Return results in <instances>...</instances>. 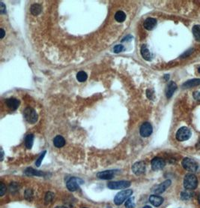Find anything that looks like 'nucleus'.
I'll list each match as a JSON object with an SVG mask.
<instances>
[{"label":"nucleus","mask_w":200,"mask_h":208,"mask_svg":"<svg viewBox=\"0 0 200 208\" xmlns=\"http://www.w3.org/2000/svg\"><path fill=\"white\" fill-rule=\"evenodd\" d=\"M198 180L193 174H188L185 176L184 186L188 190H193L197 187Z\"/></svg>","instance_id":"f257e3e1"},{"label":"nucleus","mask_w":200,"mask_h":208,"mask_svg":"<svg viewBox=\"0 0 200 208\" xmlns=\"http://www.w3.org/2000/svg\"><path fill=\"white\" fill-rule=\"evenodd\" d=\"M84 183V181L80 178L77 177H71L70 179L67 181L66 185L67 188L71 192H74V191L78 190L80 189V185H82Z\"/></svg>","instance_id":"f03ea898"},{"label":"nucleus","mask_w":200,"mask_h":208,"mask_svg":"<svg viewBox=\"0 0 200 208\" xmlns=\"http://www.w3.org/2000/svg\"><path fill=\"white\" fill-rule=\"evenodd\" d=\"M24 117L29 123L34 124L38 121V114L36 111L32 108H27L23 111Z\"/></svg>","instance_id":"7ed1b4c3"},{"label":"nucleus","mask_w":200,"mask_h":208,"mask_svg":"<svg viewBox=\"0 0 200 208\" xmlns=\"http://www.w3.org/2000/svg\"><path fill=\"white\" fill-rule=\"evenodd\" d=\"M133 191L131 189H127V190H123L121 192H119L114 198V203L116 205H120L127 198H128L130 195H132Z\"/></svg>","instance_id":"20e7f679"},{"label":"nucleus","mask_w":200,"mask_h":208,"mask_svg":"<svg viewBox=\"0 0 200 208\" xmlns=\"http://www.w3.org/2000/svg\"><path fill=\"white\" fill-rule=\"evenodd\" d=\"M191 137V131L188 127H181L176 133V139L179 141H184Z\"/></svg>","instance_id":"39448f33"},{"label":"nucleus","mask_w":200,"mask_h":208,"mask_svg":"<svg viewBox=\"0 0 200 208\" xmlns=\"http://www.w3.org/2000/svg\"><path fill=\"white\" fill-rule=\"evenodd\" d=\"M182 166L185 170L190 172H195L198 169V164L190 158H184L182 161Z\"/></svg>","instance_id":"423d86ee"},{"label":"nucleus","mask_w":200,"mask_h":208,"mask_svg":"<svg viewBox=\"0 0 200 208\" xmlns=\"http://www.w3.org/2000/svg\"><path fill=\"white\" fill-rule=\"evenodd\" d=\"M130 185V182L126 180L110 182L107 184V187L110 189H124L128 188Z\"/></svg>","instance_id":"0eeeda50"},{"label":"nucleus","mask_w":200,"mask_h":208,"mask_svg":"<svg viewBox=\"0 0 200 208\" xmlns=\"http://www.w3.org/2000/svg\"><path fill=\"white\" fill-rule=\"evenodd\" d=\"M152 132V125L149 123H144L143 124L141 125V127H140V134H141V136L143 137V138H147V137L150 136Z\"/></svg>","instance_id":"6e6552de"},{"label":"nucleus","mask_w":200,"mask_h":208,"mask_svg":"<svg viewBox=\"0 0 200 208\" xmlns=\"http://www.w3.org/2000/svg\"><path fill=\"white\" fill-rule=\"evenodd\" d=\"M151 168L154 170H161L164 168L165 166L166 163L165 161L161 158H159V157H156V158H154L151 160Z\"/></svg>","instance_id":"1a4fd4ad"},{"label":"nucleus","mask_w":200,"mask_h":208,"mask_svg":"<svg viewBox=\"0 0 200 208\" xmlns=\"http://www.w3.org/2000/svg\"><path fill=\"white\" fill-rule=\"evenodd\" d=\"M119 171L118 170H105V171H101L99 172L97 174V177L99 179L102 180H111L114 177V176L115 175V174Z\"/></svg>","instance_id":"9d476101"},{"label":"nucleus","mask_w":200,"mask_h":208,"mask_svg":"<svg viewBox=\"0 0 200 208\" xmlns=\"http://www.w3.org/2000/svg\"><path fill=\"white\" fill-rule=\"evenodd\" d=\"M132 170L134 174L139 176L145 173V164L143 162H136L132 166Z\"/></svg>","instance_id":"9b49d317"},{"label":"nucleus","mask_w":200,"mask_h":208,"mask_svg":"<svg viewBox=\"0 0 200 208\" xmlns=\"http://www.w3.org/2000/svg\"><path fill=\"white\" fill-rule=\"evenodd\" d=\"M170 185H171V180H167L163 182L160 184L156 185V186L153 189V192H154L155 194H162L163 192H165L166 189H167L168 187L170 186Z\"/></svg>","instance_id":"f8f14e48"},{"label":"nucleus","mask_w":200,"mask_h":208,"mask_svg":"<svg viewBox=\"0 0 200 208\" xmlns=\"http://www.w3.org/2000/svg\"><path fill=\"white\" fill-rule=\"evenodd\" d=\"M5 103H6L7 106L12 110H17L20 105V101L18 100V99L14 98L8 99L6 101H5Z\"/></svg>","instance_id":"ddd939ff"},{"label":"nucleus","mask_w":200,"mask_h":208,"mask_svg":"<svg viewBox=\"0 0 200 208\" xmlns=\"http://www.w3.org/2000/svg\"><path fill=\"white\" fill-rule=\"evenodd\" d=\"M177 89V85L174 81H170L168 84L167 88L166 90V95L167 99H170L175 93V91Z\"/></svg>","instance_id":"4468645a"},{"label":"nucleus","mask_w":200,"mask_h":208,"mask_svg":"<svg viewBox=\"0 0 200 208\" xmlns=\"http://www.w3.org/2000/svg\"><path fill=\"white\" fill-rule=\"evenodd\" d=\"M157 26V20L152 18H149L144 21V27L147 30H152Z\"/></svg>","instance_id":"2eb2a0df"},{"label":"nucleus","mask_w":200,"mask_h":208,"mask_svg":"<svg viewBox=\"0 0 200 208\" xmlns=\"http://www.w3.org/2000/svg\"><path fill=\"white\" fill-rule=\"evenodd\" d=\"M140 52H141L142 57L146 61H151V59H152V54L149 51V48H147V46L145 45V44H143V45L142 46Z\"/></svg>","instance_id":"dca6fc26"},{"label":"nucleus","mask_w":200,"mask_h":208,"mask_svg":"<svg viewBox=\"0 0 200 208\" xmlns=\"http://www.w3.org/2000/svg\"><path fill=\"white\" fill-rule=\"evenodd\" d=\"M149 201H150V203L152 204V205H154V207H159V206L161 205L163 202V198L162 197L153 195H151L149 197Z\"/></svg>","instance_id":"f3484780"},{"label":"nucleus","mask_w":200,"mask_h":208,"mask_svg":"<svg viewBox=\"0 0 200 208\" xmlns=\"http://www.w3.org/2000/svg\"><path fill=\"white\" fill-rule=\"evenodd\" d=\"M199 84H200V79L196 78V79L189 80L188 81L185 82V83L182 85V87L184 88V89H189V88L196 87V86L199 85Z\"/></svg>","instance_id":"a211bd4d"},{"label":"nucleus","mask_w":200,"mask_h":208,"mask_svg":"<svg viewBox=\"0 0 200 208\" xmlns=\"http://www.w3.org/2000/svg\"><path fill=\"white\" fill-rule=\"evenodd\" d=\"M53 144L54 146L57 148H61L64 147L65 144V138L61 135L56 136L55 138L53 139Z\"/></svg>","instance_id":"6ab92c4d"},{"label":"nucleus","mask_w":200,"mask_h":208,"mask_svg":"<svg viewBox=\"0 0 200 208\" xmlns=\"http://www.w3.org/2000/svg\"><path fill=\"white\" fill-rule=\"evenodd\" d=\"M41 11H42V6L40 4H37V3L33 4L30 8V12L34 16H38V14H41Z\"/></svg>","instance_id":"aec40b11"},{"label":"nucleus","mask_w":200,"mask_h":208,"mask_svg":"<svg viewBox=\"0 0 200 208\" xmlns=\"http://www.w3.org/2000/svg\"><path fill=\"white\" fill-rule=\"evenodd\" d=\"M25 174L28 176H45V174L42 171H38L32 168H29L25 170Z\"/></svg>","instance_id":"412c9836"},{"label":"nucleus","mask_w":200,"mask_h":208,"mask_svg":"<svg viewBox=\"0 0 200 208\" xmlns=\"http://www.w3.org/2000/svg\"><path fill=\"white\" fill-rule=\"evenodd\" d=\"M33 142H34V135L32 134H27L25 138V144L27 149H31L32 147Z\"/></svg>","instance_id":"4be33fe9"},{"label":"nucleus","mask_w":200,"mask_h":208,"mask_svg":"<svg viewBox=\"0 0 200 208\" xmlns=\"http://www.w3.org/2000/svg\"><path fill=\"white\" fill-rule=\"evenodd\" d=\"M115 19L117 22L122 23V22H124L125 19H126V14H125V13L123 12L122 11H119V12L115 13Z\"/></svg>","instance_id":"5701e85b"},{"label":"nucleus","mask_w":200,"mask_h":208,"mask_svg":"<svg viewBox=\"0 0 200 208\" xmlns=\"http://www.w3.org/2000/svg\"><path fill=\"white\" fill-rule=\"evenodd\" d=\"M193 34L195 37L196 40L200 42V25H195L193 27Z\"/></svg>","instance_id":"b1692460"},{"label":"nucleus","mask_w":200,"mask_h":208,"mask_svg":"<svg viewBox=\"0 0 200 208\" xmlns=\"http://www.w3.org/2000/svg\"><path fill=\"white\" fill-rule=\"evenodd\" d=\"M193 196V193L190 192V190H187L181 193V198L182 200H189Z\"/></svg>","instance_id":"393cba45"},{"label":"nucleus","mask_w":200,"mask_h":208,"mask_svg":"<svg viewBox=\"0 0 200 208\" xmlns=\"http://www.w3.org/2000/svg\"><path fill=\"white\" fill-rule=\"evenodd\" d=\"M87 78H88L87 74L85 72H83V71L78 72L77 74H76V79H77L78 81L81 82V83L82 82L85 81V80H87Z\"/></svg>","instance_id":"a878e982"},{"label":"nucleus","mask_w":200,"mask_h":208,"mask_svg":"<svg viewBox=\"0 0 200 208\" xmlns=\"http://www.w3.org/2000/svg\"><path fill=\"white\" fill-rule=\"evenodd\" d=\"M135 207V202H134V198H129L125 202V207L126 208H134Z\"/></svg>","instance_id":"bb28decb"},{"label":"nucleus","mask_w":200,"mask_h":208,"mask_svg":"<svg viewBox=\"0 0 200 208\" xmlns=\"http://www.w3.org/2000/svg\"><path fill=\"white\" fill-rule=\"evenodd\" d=\"M54 195L52 192H47L45 195V203L46 204H50L53 199Z\"/></svg>","instance_id":"cd10ccee"},{"label":"nucleus","mask_w":200,"mask_h":208,"mask_svg":"<svg viewBox=\"0 0 200 208\" xmlns=\"http://www.w3.org/2000/svg\"><path fill=\"white\" fill-rule=\"evenodd\" d=\"M46 153V151H44L42 153H41L40 156L38 157V159L36 160V162H35V165H36L37 167H39L41 165V162H42L43 159H44V157L45 156Z\"/></svg>","instance_id":"c85d7f7f"},{"label":"nucleus","mask_w":200,"mask_h":208,"mask_svg":"<svg viewBox=\"0 0 200 208\" xmlns=\"http://www.w3.org/2000/svg\"><path fill=\"white\" fill-rule=\"evenodd\" d=\"M122 50H124V46L121 45V44H118V45L114 47L113 48L114 53H120V52L122 51Z\"/></svg>","instance_id":"c756f323"},{"label":"nucleus","mask_w":200,"mask_h":208,"mask_svg":"<svg viewBox=\"0 0 200 208\" xmlns=\"http://www.w3.org/2000/svg\"><path fill=\"white\" fill-rule=\"evenodd\" d=\"M32 195H33V192H32V189H27V190H26L25 198H27V199L30 200L31 198H32Z\"/></svg>","instance_id":"7c9ffc66"},{"label":"nucleus","mask_w":200,"mask_h":208,"mask_svg":"<svg viewBox=\"0 0 200 208\" xmlns=\"http://www.w3.org/2000/svg\"><path fill=\"white\" fill-rule=\"evenodd\" d=\"M5 192H6V187H5L4 183H0V196L4 195Z\"/></svg>","instance_id":"2f4dec72"},{"label":"nucleus","mask_w":200,"mask_h":208,"mask_svg":"<svg viewBox=\"0 0 200 208\" xmlns=\"http://www.w3.org/2000/svg\"><path fill=\"white\" fill-rule=\"evenodd\" d=\"M146 95L148 98L151 99V100L154 99V92H153V90H151V89H147Z\"/></svg>","instance_id":"473e14b6"},{"label":"nucleus","mask_w":200,"mask_h":208,"mask_svg":"<svg viewBox=\"0 0 200 208\" xmlns=\"http://www.w3.org/2000/svg\"><path fill=\"white\" fill-rule=\"evenodd\" d=\"M193 49H190V50H187L186 52H184V53L182 54V55L181 56V57H182V58H186V57H189V56L190 55V54H191L193 52Z\"/></svg>","instance_id":"72a5a7b5"},{"label":"nucleus","mask_w":200,"mask_h":208,"mask_svg":"<svg viewBox=\"0 0 200 208\" xmlns=\"http://www.w3.org/2000/svg\"><path fill=\"white\" fill-rule=\"evenodd\" d=\"M10 190L11 192H14V191H17L18 190V185L17 183H11L10 185Z\"/></svg>","instance_id":"f704fd0d"},{"label":"nucleus","mask_w":200,"mask_h":208,"mask_svg":"<svg viewBox=\"0 0 200 208\" xmlns=\"http://www.w3.org/2000/svg\"><path fill=\"white\" fill-rule=\"evenodd\" d=\"M0 12L1 14H5L6 13V7L3 3H0Z\"/></svg>","instance_id":"c9c22d12"},{"label":"nucleus","mask_w":200,"mask_h":208,"mask_svg":"<svg viewBox=\"0 0 200 208\" xmlns=\"http://www.w3.org/2000/svg\"><path fill=\"white\" fill-rule=\"evenodd\" d=\"M193 98L195 99L196 100L199 101L200 100V92H199V91L194 92V93H193Z\"/></svg>","instance_id":"e433bc0d"},{"label":"nucleus","mask_w":200,"mask_h":208,"mask_svg":"<svg viewBox=\"0 0 200 208\" xmlns=\"http://www.w3.org/2000/svg\"><path fill=\"white\" fill-rule=\"evenodd\" d=\"M133 37L131 35H128V36H126L125 38H124L122 39V42H128V41H130L132 40Z\"/></svg>","instance_id":"4c0bfd02"},{"label":"nucleus","mask_w":200,"mask_h":208,"mask_svg":"<svg viewBox=\"0 0 200 208\" xmlns=\"http://www.w3.org/2000/svg\"><path fill=\"white\" fill-rule=\"evenodd\" d=\"M5 35V32L4 31V29H1V35H0V38H4Z\"/></svg>","instance_id":"58836bf2"},{"label":"nucleus","mask_w":200,"mask_h":208,"mask_svg":"<svg viewBox=\"0 0 200 208\" xmlns=\"http://www.w3.org/2000/svg\"><path fill=\"white\" fill-rule=\"evenodd\" d=\"M1 150H2V157H1V161H2L3 160V155H4V153H3V150H2V149H1Z\"/></svg>","instance_id":"ea45409f"},{"label":"nucleus","mask_w":200,"mask_h":208,"mask_svg":"<svg viewBox=\"0 0 200 208\" xmlns=\"http://www.w3.org/2000/svg\"><path fill=\"white\" fill-rule=\"evenodd\" d=\"M164 78H165L166 80H168V79L169 78V74H166V75L164 76Z\"/></svg>","instance_id":"a19ab883"},{"label":"nucleus","mask_w":200,"mask_h":208,"mask_svg":"<svg viewBox=\"0 0 200 208\" xmlns=\"http://www.w3.org/2000/svg\"><path fill=\"white\" fill-rule=\"evenodd\" d=\"M198 200H199V203L200 204V193L199 195V197H198Z\"/></svg>","instance_id":"79ce46f5"},{"label":"nucleus","mask_w":200,"mask_h":208,"mask_svg":"<svg viewBox=\"0 0 200 208\" xmlns=\"http://www.w3.org/2000/svg\"><path fill=\"white\" fill-rule=\"evenodd\" d=\"M143 208H151V207H150V206H145Z\"/></svg>","instance_id":"37998d69"},{"label":"nucleus","mask_w":200,"mask_h":208,"mask_svg":"<svg viewBox=\"0 0 200 208\" xmlns=\"http://www.w3.org/2000/svg\"><path fill=\"white\" fill-rule=\"evenodd\" d=\"M56 208H67V207H56Z\"/></svg>","instance_id":"c03bdc74"},{"label":"nucleus","mask_w":200,"mask_h":208,"mask_svg":"<svg viewBox=\"0 0 200 208\" xmlns=\"http://www.w3.org/2000/svg\"><path fill=\"white\" fill-rule=\"evenodd\" d=\"M198 72H199L200 73V67H199V68H198Z\"/></svg>","instance_id":"a18cd8bd"},{"label":"nucleus","mask_w":200,"mask_h":208,"mask_svg":"<svg viewBox=\"0 0 200 208\" xmlns=\"http://www.w3.org/2000/svg\"><path fill=\"white\" fill-rule=\"evenodd\" d=\"M198 144H199V147H200V140H199V143H198Z\"/></svg>","instance_id":"49530a36"}]
</instances>
